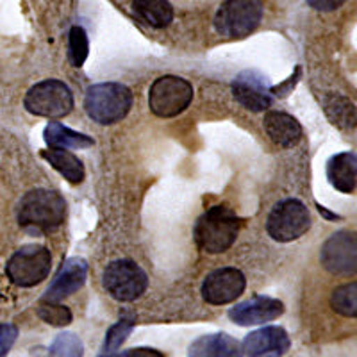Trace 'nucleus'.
I'll use <instances>...</instances> for the list:
<instances>
[{
    "mask_svg": "<svg viewBox=\"0 0 357 357\" xmlns=\"http://www.w3.org/2000/svg\"><path fill=\"white\" fill-rule=\"evenodd\" d=\"M66 218V202L57 191L33 190L18 206V223L31 234H47L61 227Z\"/></svg>",
    "mask_w": 357,
    "mask_h": 357,
    "instance_id": "obj_1",
    "label": "nucleus"
},
{
    "mask_svg": "<svg viewBox=\"0 0 357 357\" xmlns=\"http://www.w3.org/2000/svg\"><path fill=\"white\" fill-rule=\"evenodd\" d=\"M241 220L225 206H213L195 223V241L207 254H222L234 245L240 234Z\"/></svg>",
    "mask_w": 357,
    "mask_h": 357,
    "instance_id": "obj_2",
    "label": "nucleus"
},
{
    "mask_svg": "<svg viewBox=\"0 0 357 357\" xmlns=\"http://www.w3.org/2000/svg\"><path fill=\"white\" fill-rule=\"evenodd\" d=\"M132 107L130 89L118 82H102L89 86L84 97V109L93 122L113 126L127 116Z\"/></svg>",
    "mask_w": 357,
    "mask_h": 357,
    "instance_id": "obj_3",
    "label": "nucleus"
},
{
    "mask_svg": "<svg viewBox=\"0 0 357 357\" xmlns=\"http://www.w3.org/2000/svg\"><path fill=\"white\" fill-rule=\"evenodd\" d=\"M261 18V0H225L215 15V29L227 40H241L256 31Z\"/></svg>",
    "mask_w": 357,
    "mask_h": 357,
    "instance_id": "obj_4",
    "label": "nucleus"
},
{
    "mask_svg": "<svg viewBox=\"0 0 357 357\" xmlns=\"http://www.w3.org/2000/svg\"><path fill=\"white\" fill-rule=\"evenodd\" d=\"M52 256L49 248L41 245H25L9 259L6 272L13 284L20 288H33L43 282L50 273Z\"/></svg>",
    "mask_w": 357,
    "mask_h": 357,
    "instance_id": "obj_5",
    "label": "nucleus"
},
{
    "mask_svg": "<svg viewBox=\"0 0 357 357\" xmlns=\"http://www.w3.org/2000/svg\"><path fill=\"white\" fill-rule=\"evenodd\" d=\"M193 100V86L177 75L159 77L149 91V106L161 118H174L186 111Z\"/></svg>",
    "mask_w": 357,
    "mask_h": 357,
    "instance_id": "obj_6",
    "label": "nucleus"
},
{
    "mask_svg": "<svg viewBox=\"0 0 357 357\" xmlns=\"http://www.w3.org/2000/svg\"><path fill=\"white\" fill-rule=\"evenodd\" d=\"M25 109L36 116L63 118L73 109V95L65 82L47 79L29 89Z\"/></svg>",
    "mask_w": 357,
    "mask_h": 357,
    "instance_id": "obj_7",
    "label": "nucleus"
},
{
    "mask_svg": "<svg viewBox=\"0 0 357 357\" xmlns=\"http://www.w3.org/2000/svg\"><path fill=\"white\" fill-rule=\"evenodd\" d=\"M311 227V215L301 200H282L272 209L266 222L268 234L280 243H289L305 234Z\"/></svg>",
    "mask_w": 357,
    "mask_h": 357,
    "instance_id": "obj_8",
    "label": "nucleus"
},
{
    "mask_svg": "<svg viewBox=\"0 0 357 357\" xmlns=\"http://www.w3.org/2000/svg\"><path fill=\"white\" fill-rule=\"evenodd\" d=\"M149 286L146 273L130 259H118L104 270V288L120 302H132L145 293Z\"/></svg>",
    "mask_w": 357,
    "mask_h": 357,
    "instance_id": "obj_9",
    "label": "nucleus"
},
{
    "mask_svg": "<svg viewBox=\"0 0 357 357\" xmlns=\"http://www.w3.org/2000/svg\"><path fill=\"white\" fill-rule=\"evenodd\" d=\"M245 286H247V279L238 268H218L204 280L202 296L207 304L225 305L241 296Z\"/></svg>",
    "mask_w": 357,
    "mask_h": 357,
    "instance_id": "obj_10",
    "label": "nucleus"
},
{
    "mask_svg": "<svg viewBox=\"0 0 357 357\" xmlns=\"http://www.w3.org/2000/svg\"><path fill=\"white\" fill-rule=\"evenodd\" d=\"M356 236H354V232H336L321 247V264L334 275H352V273H356Z\"/></svg>",
    "mask_w": 357,
    "mask_h": 357,
    "instance_id": "obj_11",
    "label": "nucleus"
},
{
    "mask_svg": "<svg viewBox=\"0 0 357 357\" xmlns=\"http://www.w3.org/2000/svg\"><path fill=\"white\" fill-rule=\"evenodd\" d=\"M288 333L282 327H263L243 340V356L247 357H282L289 350Z\"/></svg>",
    "mask_w": 357,
    "mask_h": 357,
    "instance_id": "obj_12",
    "label": "nucleus"
},
{
    "mask_svg": "<svg viewBox=\"0 0 357 357\" xmlns=\"http://www.w3.org/2000/svg\"><path fill=\"white\" fill-rule=\"evenodd\" d=\"M284 312V304L270 296H254L250 301L234 305L229 311V318L236 325L248 327V325H261L273 321Z\"/></svg>",
    "mask_w": 357,
    "mask_h": 357,
    "instance_id": "obj_13",
    "label": "nucleus"
},
{
    "mask_svg": "<svg viewBox=\"0 0 357 357\" xmlns=\"http://www.w3.org/2000/svg\"><path fill=\"white\" fill-rule=\"evenodd\" d=\"M270 91L272 89L266 86V79L256 72L241 73L232 84V93L236 100L254 113H261L270 107L272 104Z\"/></svg>",
    "mask_w": 357,
    "mask_h": 357,
    "instance_id": "obj_14",
    "label": "nucleus"
},
{
    "mask_svg": "<svg viewBox=\"0 0 357 357\" xmlns=\"http://www.w3.org/2000/svg\"><path fill=\"white\" fill-rule=\"evenodd\" d=\"M88 275V264L81 257H72L61 266L52 284L45 293L43 301L61 302L66 296H72L84 286Z\"/></svg>",
    "mask_w": 357,
    "mask_h": 357,
    "instance_id": "obj_15",
    "label": "nucleus"
},
{
    "mask_svg": "<svg viewBox=\"0 0 357 357\" xmlns=\"http://www.w3.org/2000/svg\"><path fill=\"white\" fill-rule=\"evenodd\" d=\"M188 357H243V350L232 336L216 333L193 341L188 350Z\"/></svg>",
    "mask_w": 357,
    "mask_h": 357,
    "instance_id": "obj_16",
    "label": "nucleus"
},
{
    "mask_svg": "<svg viewBox=\"0 0 357 357\" xmlns=\"http://www.w3.org/2000/svg\"><path fill=\"white\" fill-rule=\"evenodd\" d=\"M327 178L341 193H354L357 184V159L354 152H341L327 161Z\"/></svg>",
    "mask_w": 357,
    "mask_h": 357,
    "instance_id": "obj_17",
    "label": "nucleus"
},
{
    "mask_svg": "<svg viewBox=\"0 0 357 357\" xmlns=\"http://www.w3.org/2000/svg\"><path fill=\"white\" fill-rule=\"evenodd\" d=\"M264 130L275 145L284 146V149L296 145L302 138L301 123L289 114L277 113V111L264 116Z\"/></svg>",
    "mask_w": 357,
    "mask_h": 357,
    "instance_id": "obj_18",
    "label": "nucleus"
},
{
    "mask_svg": "<svg viewBox=\"0 0 357 357\" xmlns=\"http://www.w3.org/2000/svg\"><path fill=\"white\" fill-rule=\"evenodd\" d=\"M43 138L50 149H89L93 146L95 142L89 136L75 130L68 129V127L61 126L59 122H50L45 127Z\"/></svg>",
    "mask_w": 357,
    "mask_h": 357,
    "instance_id": "obj_19",
    "label": "nucleus"
},
{
    "mask_svg": "<svg viewBox=\"0 0 357 357\" xmlns=\"http://www.w3.org/2000/svg\"><path fill=\"white\" fill-rule=\"evenodd\" d=\"M41 158L49 161L68 183L81 184L84 181V167H82L81 159L73 155L72 152L65 151V149H49V151L41 152Z\"/></svg>",
    "mask_w": 357,
    "mask_h": 357,
    "instance_id": "obj_20",
    "label": "nucleus"
},
{
    "mask_svg": "<svg viewBox=\"0 0 357 357\" xmlns=\"http://www.w3.org/2000/svg\"><path fill=\"white\" fill-rule=\"evenodd\" d=\"M132 9L152 27L162 29L174 20V8L168 0H134Z\"/></svg>",
    "mask_w": 357,
    "mask_h": 357,
    "instance_id": "obj_21",
    "label": "nucleus"
},
{
    "mask_svg": "<svg viewBox=\"0 0 357 357\" xmlns=\"http://www.w3.org/2000/svg\"><path fill=\"white\" fill-rule=\"evenodd\" d=\"M331 305L334 311L341 317L356 318L357 314V284L350 282V284L340 286L334 289L333 296H331Z\"/></svg>",
    "mask_w": 357,
    "mask_h": 357,
    "instance_id": "obj_22",
    "label": "nucleus"
},
{
    "mask_svg": "<svg viewBox=\"0 0 357 357\" xmlns=\"http://www.w3.org/2000/svg\"><path fill=\"white\" fill-rule=\"evenodd\" d=\"M89 41L88 34L82 27H72L68 34V57L73 66L81 68L84 61L88 59Z\"/></svg>",
    "mask_w": 357,
    "mask_h": 357,
    "instance_id": "obj_23",
    "label": "nucleus"
},
{
    "mask_svg": "<svg viewBox=\"0 0 357 357\" xmlns=\"http://www.w3.org/2000/svg\"><path fill=\"white\" fill-rule=\"evenodd\" d=\"M38 317L45 324L54 325V327H65V325L72 324V311L59 302L41 301L38 305Z\"/></svg>",
    "mask_w": 357,
    "mask_h": 357,
    "instance_id": "obj_24",
    "label": "nucleus"
},
{
    "mask_svg": "<svg viewBox=\"0 0 357 357\" xmlns=\"http://www.w3.org/2000/svg\"><path fill=\"white\" fill-rule=\"evenodd\" d=\"M84 347L79 336L73 333H63L52 341L49 349V357H82Z\"/></svg>",
    "mask_w": 357,
    "mask_h": 357,
    "instance_id": "obj_25",
    "label": "nucleus"
},
{
    "mask_svg": "<svg viewBox=\"0 0 357 357\" xmlns=\"http://www.w3.org/2000/svg\"><path fill=\"white\" fill-rule=\"evenodd\" d=\"M134 329V321L129 320V318H122L120 321L111 327L106 334V341H104V350L106 352H114L120 347L126 343V340L129 337V334L132 333Z\"/></svg>",
    "mask_w": 357,
    "mask_h": 357,
    "instance_id": "obj_26",
    "label": "nucleus"
},
{
    "mask_svg": "<svg viewBox=\"0 0 357 357\" xmlns=\"http://www.w3.org/2000/svg\"><path fill=\"white\" fill-rule=\"evenodd\" d=\"M18 337V329L13 324H2L0 325V357L8 356L11 347L15 345V341Z\"/></svg>",
    "mask_w": 357,
    "mask_h": 357,
    "instance_id": "obj_27",
    "label": "nucleus"
},
{
    "mask_svg": "<svg viewBox=\"0 0 357 357\" xmlns=\"http://www.w3.org/2000/svg\"><path fill=\"white\" fill-rule=\"evenodd\" d=\"M114 357H165V354H161L155 349H149V347H138V349H130L123 352L122 356Z\"/></svg>",
    "mask_w": 357,
    "mask_h": 357,
    "instance_id": "obj_28",
    "label": "nucleus"
},
{
    "mask_svg": "<svg viewBox=\"0 0 357 357\" xmlns=\"http://www.w3.org/2000/svg\"><path fill=\"white\" fill-rule=\"evenodd\" d=\"M307 4L318 11H334L345 4V0H307Z\"/></svg>",
    "mask_w": 357,
    "mask_h": 357,
    "instance_id": "obj_29",
    "label": "nucleus"
},
{
    "mask_svg": "<svg viewBox=\"0 0 357 357\" xmlns=\"http://www.w3.org/2000/svg\"><path fill=\"white\" fill-rule=\"evenodd\" d=\"M102 357H114V356H102Z\"/></svg>",
    "mask_w": 357,
    "mask_h": 357,
    "instance_id": "obj_30",
    "label": "nucleus"
}]
</instances>
